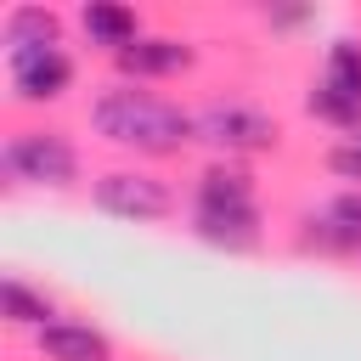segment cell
Instances as JSON below:
<instances>
[{
	"mask_svg": "<svg viewBox=\"0 0 361 361\" xmlns=\"http://www.w3.org/2000/svg\"><path fill=\"white\" fill-rule=\"evenodd\" d=\"M0 310H6V322H17V327H51V299L34 293V288L17 282V276L0 282Z\"/></svg>",
	"mask_w": 361,
	"mask_h": 361,
	"instance_id": "12",
	"label": "cell"
},
{
	"mask_svg": "<svg viewBox=\"0 0 361 361\" xmlns=\"http://www.w3.org/2000/svg\"><path fill=\"white\" fill-rule=\"evenodd\" d=\"M79 23H85V34H90L96 45H107L113 56L141 39V17H135L130 6H113V0H90V6L79 11Z\"/></svg>",
	"mask_w": 361,
	"mask_h": 361,
	"instance_id": "8",
	"label": "cell"
},
{
	"mask_svg": "<svg viewBox=\"0 0 361 361\" xmlns=\"http://www.w3.org/2000/svg\"><path fill=\"white\" fill-rule=\"evenodd\" d=\"M305 107H310V113H322L327 124H344V130H361V107H355L350 96H338L333 85H316Z\"/></svg>",
	"mask_w": 361,
	"mask_h": 361,
	"instance_id": "15",
	"label": "cell"
},
{
	"mask_svg": "<svg viewBox=\"0 0 361 361\" xmlns=\"http://www.w3.org/2000/svg\"><path fill=\"white\" fill-rule=\"evenodd\" d=\"M197 237L220 248H254L259 243V203H197Z\"/></svg>",
	"mask_w": 361,
	"mask_h": 361,
	"instance_id": "6",
	"label": "cell"
},
{
	"mask_svg": "<svg viewBox=\"0 0 361 361\" xmlns=\"http://www.w3.org/2000/svg\"><path fill=\"white\" fill-rule=\"evenodd\" d=\"M327 164H333L344 180H361V130H355L344 147H333V152H327Z\"/></svg>",
	"mask_w": 361,
	"mask_h": 361,
	"instance_id": "16",
	"label": "cell"
},
{
	"mask_svg": "<svg viewBox=\"0 0 361 361\" xmlns=\"http://www.w3.org/2000/svg\"><path fill=\"white\" fill-rule=\"evenodd\" d=\"M322 231L338 248H361V192H338L322 214Z\"/></svg>",
	"mask_w": 361,
	"mask_h": 361,
	"instance_id": "14",
	"label": "cell"
},
{
	"mask_svg": "<svg viewBox=\"0 0 361 361\" xmlns=\"http://www.w3.org/2000/svg\"><path fill=\"white\" fill-rule=\"evenodd\" d=\"M96 203L107 209V214H118V220H164L169 209H175V192L158 180V175H141V169H113V175H102L96 180Z\"/></svg>",
	"mask_w": 361,
	"mask_h": 361,
	"instance_id": "4",
	"label": "cell"
},
{
	"mask_svg": "<svg viewBox=\"0 0 361 361\" xmlns=\"http://www.w3.org/2000/svg\"><path fill=\"white\" fill-rule=\"evenodd\" d=\"M0 164H6L11 180H28V186H68V180L79 175L73 147H68L62 135H45V130H23V135H11L6 152H0Z\"/></svg>",
	"mask_w": 361,
	"mask_h": 361,
	"instance_id": "2",
	"label": "cell"
},
{
	"mask_svg": "<svg viewBox=\"0 0 361 361\" xmlns=\"http://www.w3.org/2000/svg\"><path fill=\"white\" fill-rule=\"evenodd\" d=\"M90 124L118 141V147H135V152H180L186 141H197V118L180 113L175 102L152 96V90H135V85H118V90H102L96 107H90Z\"/></svg>",
	"mask_w": 361,
	"mask_h": 361,
	"instance_id": "1",
	"label": "cell"
},
{
	"mask_svg": "<svg viewBox=\"0 0 361 361\" xmlns=\"http://www.w3.org/2000/svg\"><path fill=\"white\" fill-rule=\"evenodd\" d=\"M6 68H11V85L23 102H56L73 85V62L62 45H17V51H6Z\"/></svg>",
	"mask_w": 361,
	"mask_h": 361,
	"instance_id": "5",
	"label": "cell"
},
{
	"mask_svg": "<svg viewBox=\"0 0 361 361\" xmlns=\"http://www.w3.org/2000/svg\"><path fill=\"white\" fill-rule=\"evenodd\" d=\"M118 68L124 73H135V79H152V73H180V68H192V45H180V39H135L130 51H118Z\"/></svg>",
	"mask_w": 361,
	"mask_h": 361,
	"instance_id": "9",
	"label": "cell"
},
{
	"mask_svg": "<svg viewBox=\"0 0 361 361\" xmlns=\"http://www.w3.org/2000/svg\"><path fill=\"white\" fill-rule=\"evenodd\" d=\"M39 350H45V361H113L107 333L85 327V322H51V327H39Z\"/></svg>",
	"mask_w": 361,
	"mask_h": 361,
	"instance_id": "7",
	"label": "cell"
},
{
	"mask_svg": "<svg viewBox=\"0 0 361 361\" xmlns=\"http://www.w3.org/2000/svg\"><path fill=\"white\" fill-rule=\"evenodd\" d=\"M322 85H333L338 96H350V102L361 107V45H355V39H333Z\"/></svg>",
	"mask_w": 361,
	"mask_h": 361,
	"instance_id": "13",
	"label": "cell"
},
{
	"mask_svg": "<svg viewBox=\"0 0 361 361\" xmlns=\"http://www.w3.org/2000/svg\"><path fill=\"white\" fill-rule=\"evenodd\" d=\"M197 203H254V180L237 164H209L197 175Z\"/></svg>",
	"mask_w": 361,
	"mask_h": 361,
	"instance_id": "11",
	"label": "cell"
},
{
	"mask_svg": "<svg viewBox=\"0 0 361 361\" xmlns=\"http://www.w3.org/2000/svg\"><path fill=\"white\" fill-rule=\"evenodd\" d=\"M192 118H197V141H209L220 152H265L276 141V118L248 102H214Z\"/></svg>",
	"mask_w": 361,
	"mask_h": 361,
	"instance_id": "3",
	"label": "cell"
},
{
	"mask_svg": "<svg viewBox=\"0 0 361 361\" xmlns=\"http://www.w3.org/2000/svg\"><path fill=\"white\" fill-rule=\"evenodd\" d=\"M17 45H62V28L45 6H11L6 11V51Z\"/></svg>",
	"mask_w": 361,
	"mask_h": 361,
	"instance_id": "10",
	"label": "cell"
}]
</instances>
